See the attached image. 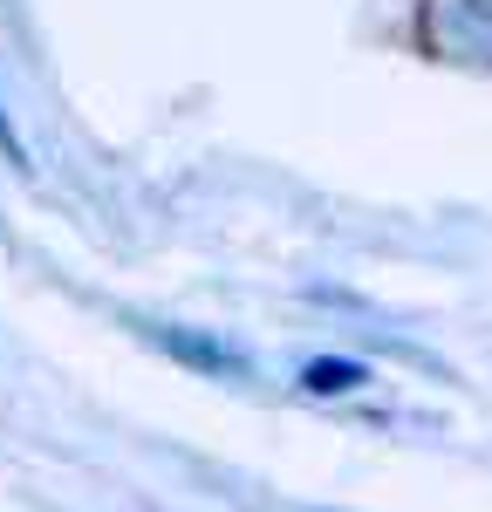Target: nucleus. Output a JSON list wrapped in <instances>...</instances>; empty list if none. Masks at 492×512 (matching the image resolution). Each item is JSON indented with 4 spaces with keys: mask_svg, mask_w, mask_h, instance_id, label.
<instances>
[{
    "mask_svg": "<svg viewBox=\"0 0 492 512\" xmlns=\"http://www.w3.org/2000/svg\"><path fill=\"white\" fill-rule=\"evenodd\" d=\"M151 349L178 355V362H192V369H205V376H253V362H246L233 342H212V335H199V328H178V321H130Z\"/></svg>",
    "mask_w": 492,
    "mask_h": 512,
    "instance_id": "nucleus-1",
    "label": "nucleus"
},
{
    "mask_svg": "<svg viewBox=\"0 0 492 512\" xmlns=\"http://www.w3.org/2000/svg\"><path fill=\"white\" fill-rule=\"evenodd\" d=\"M369 383V369L356 355H308L301 362V390L308 396H356Z\"/></svg>",
    "mask_w": 492,
    "mask_h": 512,
    "instance_id": "nucleus-2",
    "label": "nucleus"
},
{
    "mask_svg": "<svg viewBox=\"0 0 492 512\" xmlns=\"http://www.w3.org/2000/svg\"><path fill=\"white\" fill-rule=\"evenodd\" d=\"M0 151H7V164L14 171H28V144H21V130H14V117L0 110Z\"/></svg>",
    "mask_w": 492,
    "mask_h": 512,
    "instance_id": "nucleus-3",
    "label": "nucleus"
}]
</instances>
